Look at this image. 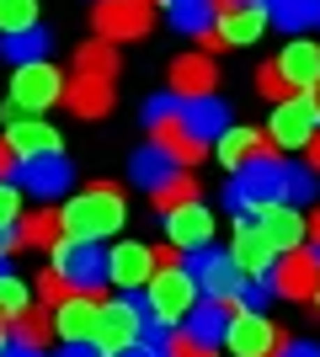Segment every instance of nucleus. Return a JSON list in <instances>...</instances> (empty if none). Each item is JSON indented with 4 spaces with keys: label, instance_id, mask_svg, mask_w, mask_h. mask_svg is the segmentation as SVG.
Instances as JSON below:
<instances>
[{
    "label": "nucleus",
    "instance_id": "obj_55",
    "mask_svg": "<svg viewBox=\"0 0 320 357\" xmlns=\"http://www.w3.org/2000/svg\"><path fill=\"white\" fill-rule=\"evenodd\" d=\"M310 96H315V107H320V86H315V91H310Z\"/></svg>",
    "mask_w": 320,
    "mask_h": 357
},
{
    "label": "nucleus",
    "instance_id": "obj_6",
    "mask_svg": "<svg viewBox=\"0 0 320 357\" xmlns=\"http://www.w3.org/2000/svg\"><path fill=\"white\" fill-rule=\"evenodd\" d=\"M48 261H54V272L64 278L70 294H102V283H107V251L96 245V240H70V235H64L59 245L48 251Z\"/></svg>",
    "mask_w": 320,
    "mask_h": 357
},
{
    "label": "nucleus",
    "instance_id": "obj_14",
    "mask_svg": "<svg viewBox=\"0 0 320 357\" xmlns=\"http://www.w3.org/2000/svg\"><path fill=\"white\" fill-rule=\"evenodd\" d=\"M166 86H171V96H176V102H198V96H213L219 70H213L208 54H182V59H171Z\"/></svg>",
    "mask_w": 320,
    "mask_h": 357
},
{
    "label": "nucleus",
    "instance_id": "obj_17",
    "mask_svg": "<svg viewBox=\"0 0 320 357\" xmlns=\"http://www.w3.org/2000/svg\"><path fill=\"white\" fill-rule=\"evenodd\" d=\"M229 256H235V267H241L245 278H273V261H277V251L267 245L257 219H235V245H229Z\"/></svg>",
    "mask_w": 320,
    "mask_h": 357
},
{
    "label": "nucleus",
    "instance_id": "obj_50",
    "mask_svg": "<svg viewBox=\"0 0 320 357\" xmlns=\"http://www.w3.org/2000/svg\"><path fill=\"white\" fill-rule=\"evenodd\" d=\"M305 155H310L305 165H315V171H320V128H315V139H310V144H305Z\"/></svg>",
    "mask_w": 320,
    "mask_h": 357
},
{
    "label": "nucleus",
    "instance_id": "obj_43",
    "mask_svg": "<svg viewBox=\"0 0 320 357\" xmlns=\"http://www.w3.org/2000/svg\"><path fill=\"white\" fill-rule=\"evenodd\" d=\"M32 294L43 298V304H59V298H70V288H64V278H59V272L48 267L43 278H38V283H32Z\"/></svg>",
    "mask_w": 320,
    "mask_h": 357
},
{
    "label": "nucleus",
    "instance_id": "obj_16",
    "mask_svg": "<svg viewBox=\"0 0 320 357\" xmlns=\"http://www.w3.org/2000/svg\"><path fill=\"white\" fill-rule=\"evenodd\" d=\"M64 107H70V112H75V118H107V112H112V80H107V75H70V80H64V96H59Z\"/></svg>",
    "mask_w": 320,
    "mask_h": 357
},
{
    "label": "nucleus",
    "instance_id": "obj_34",
    "mask_svg": "<svg viewBox=\"0 0 320 357\" xmlns=\"http://www.w3.org/2000/svg\"><path fill=\"white\" fill-rule=\"evenodd\" d=\"M54 336V314H43V304H32L27 314L11 320V342H27V347H43Z\"/></svg>",
    "mask_w": 320,
    "mask_h": 357
},
{
    "label": "nucleus",
    "instance_id": "obj_53",
    "mask_svg": "<svg viewBox=\"0 0 320 357\" xmlns=\"http://www.w3.org/2000/svg\"><path fill=\"white\" fill-rule=\"evenodd\" d=\"M11 342V320H6V314H0V347Z\"/></svg>",
    "mask_w": 320,
    "mask_h": 357
},
{
    "label": "nucleus",
    "instance_id": "obj_30",
    "mask_svg": "<svg viewBox=\"0 0 320 357\" xmlns=\"http://www.w3.org/2000/svg\"><path fill=\"white\" fill-rule=\"evenodd\" d=\"M219 22V6L213 0H171V27L187 32V38H203Z\"/></svg>",
    "mask_w": 320,
    "mask_h": 357
},
{
    "label": "nucleus",
    "instance_id": "obj_10",
    "mask_svg": "<svg viewBox=\"0 0 320 357\" xmlns=\"http://www.w3.org/2000/svg\"><path fill=\"white\" fill-rule=\"evenodd\" d=\"M96 38L107 43H128V38H144L155 22V0H96L91 6Z\"/></svg>",
    "mask_w": 320,
    "mask_h": 357
},
{
    "label": "nucleus",
    "instance_id": "obj_46",
    "mask_svg": "<svg viewBox=\"0 0 320 357\" xmlns=\"http://www.w3.org/2000/svg\"><path fill=\"white\" fill-rule=\"evenodd\" d=\"M155 267H182V251H176V245H155Z\"/></svg>",
    "mask_w": 320,
    "mask_h": 357
},
{
    "label": "nucleus",
    "instance_id": "obj_45",
    "mask_svg": "<svg viewBox=\"0 0 320 357\" xmlns=\"http://www.w3.org/2000/svg\"><path fill=\"white\" fill-rule=\"evenodd\" d=\"M59 357H107V352H102L96 342H64V352H59Z\"/></svg>",
    "mask_w": 320,
    "mask_h": 357
},
{
    "label": "nucleus",
    "instance_id": "obj_38",
    "mask_svg": "<svg viewBox=\"0 0 320 357\" xmlns=\"http://www.w3.org/2000/svg\"><path fill=\"white\" fill-rule=\"evenodd\" d=\"M38 27V0H0V32Z\"/></svg>",
    "mask_w": 320,
    "mask_h": 357
},
{
    "label": "nucleus",
    "instance_id": "obj_21",
    "mask_svg": "<svg viewBox=\"0 0 320 357\" xmlns=\"http://www.w3.org/2000/svg\"><path fill=\"white\" fill-rule=\"evenodd\" d=\"M6 144H11L16 160H32V155H59V128H48L43 118H11V123H6Z\"/></svg>",
    "mask_w": 320,
    "mask_h": 357
},
{
    "label": "nucleus",
    "instance_id": "obj_42",
    "mask_svg": "<svg viewBox=\"0 0 320 357\" xmlns=\"http://www.w3.org/2000/svg\"><path fill=\"white\" fill-rule=\"evenodd\" d=\"M16 219H22V187L0 181V229H16Z\"/></svg>",
    "mask_w": 320,
    "mask_h": 357
},
{
    "label": "nucleus",
    "instance_id": "obj_51",
    "mask_svg": "<svg viewBox=\"0 0 320 357\" xmlns=\"http://www.w3.org/2000/svg\"><path fill=\"white\" fill-rule=\"evenodd\" d=\"M305 240H310V245H315V251H320V208L310 213V235H305Z\"/></svg>",
    "mask_w": 320,
    "mask_h": 357
},
{
    "label": "nucleus",
    "instance_id": "obj_13",
    "mask_svg": "<svg viewBox=\"0 0 320 357\" xmlns=\"http://www.w3.org/2000/svg\"><path fill=\"white\" fill-rule=\"evenodd\" d=\"M224 342L235 357H273L283 347V331L267 320V314H251V310H235L224 326Z\"/></svg>",
    "mask_w": 320,
    "mask_h": 357
},
{
    "label": "nucleus",
    "instance_id": "obj_7",
    "mask_svg": "<svg viewBox=\"0 0 320 357\" xmlns=\"http://www.w3.org/2000/svg\"><path fill=\"white\" fill-rule=\"evenodd\" d=\"M59 96H64V75L48 59L16 64V75H11V118H43Z\"/></svg>",
    "mask_w": 320,
    "mask_h": 357
},
{
    "label": "nucleus",
    "instance_id": "obj_2",
    "mask_svg": "<svg viewBox=\"0 0 320 357\" xmlns=\"http://www.w3.org/2000/svg\"><path fill=\"white\" fill-rule=\"evenodd\" d=\"M273 203H283V160L277 155H257V160L235 165V176L224 187V208L235 219H257Z\"/></svg>",
    "mask_w": 320,
    "mask_h": 357
},
{
    "label": "nucleus",
    "instance_id": "obj_5",
    "mask_svg": "<svg viewBox=\"0 0 320 357\" xmlns=\"http://www.w3.org/2000/svg\"><path fill=\"white\" fill-rule=\"evenodd\" d=\"M150 326V310H144V294H123V298H102L96 304V326H91V342L102 347L107 357L123 352L128 342H139Z\"/></svg>",
    "mask_w": 320,
    "mask_h": 357
},
{
    "label": "nucleus",
    "instance_id": "obj_35",
    "mask_svg": "<svg viewBox=\"0 0 320 357\" xmlns=\"http://www.w3.org/2000/svg\"><path fill=\"white\" fill-rule=\"evenodd\" d=\"M32 310V283H22L16 272H0V314L16 320V314Z\"/></svg>",
    "mask_w": 320,
    "mask_h": 357
},
{
    "label": "nucleus",
    "instance_id": "obj_9",
    "mask_svg": "<svg viewBox=\"0 0 320 357\" xmlns=\"http://www.w3.org/2000/svg\"><path fill=\"white\" fill-rule=\"evenodd\" d=\"M315 128H320V107H315V96H310V91L273 102V118H267V139H273L277 149H305L310 139H315Z\"/></svg>",
    "mask_w": 320,
    "mask_h": 357
},
{
    "label": "nucleus",
    "instance_id": "obj_37",
    "mask_svg": "<svg viewBox=\"0 0 320 357\" xmlns=\"http://www.w3.org/2000/svg\"><path fill=\"white\" fill-rule=\"evenodd\" d=\"M273 278H245L241 294H235V310H251V314H267V304H273Z\"/></svg>",
    "mask_w": 320,
    "mask_h": 357
},
{
    "label": "nucleus",
    "instance_id": "obj_44",
    "mask_svg": "<svg viewBox=\"0 0 320 357\" xmlns=\"http://www.w3.org/2000/svg\"><path fill=\"white\" fill-rule=\"evenodd\" d=\"M273 357H320V347L315 342H289V336H283V347H277Z\"/></svg>",
    "mask_w": 320,
    "mask_h": 357
},
{
    "label": "nucleus",
    "instance_id": "obj_22",
    "mask_svg": "<svg viewBox=\"0 0 320 357\" xmlns=\"http://www.w3.org/2000/svg\"><path fill=\"white\" fill-rule=\"evenodd\" d=\"M261 32H267V11L261 6H235V11H219V22H213V38L224 48L261 43Z\"/></svg>",
    "mask_w": 320,
    "mask_h": 357
},
{
    "label": "nucleus",
    "instance_id": "obj_57",
    "mask_svg": "<svg viewBox=\"0 0 320 357\" xmlns=\"http://www.w3.org/2000/svg\"><path fill=\"white\" fill-rule=\"evenodd\" d=\"M0 272H6V261H0Z\"/></svg>",
    "mask_w": 320,
    "mask_h": 357
},
{
    "label": "nucleus",
    "instance_id": "obj_31",
    "mask_svg": "<svg viewBox=\"0 0 320 357\" xmlns=\"http://www.w3.org/2000/svg\"><path fill=\"white\" fill-rule=\"evenodd\" d=\"M48 48H54V38H48L43 27H27V32H6L0 54L11 64H38V59H48Z\"/></svg>",
    "mask_w": 320,
    "mask_h": 357
},
{
    "label": "nucleus",
    "instance_id": "obj_12",
    "mask_svg": "<svg viewBox=\"0 0 320 357\" xmlns=\"http://www.w3.org/2000/svg\"><path fill=\"white\" fill-rule=\"evenodd\" d=\"M315 283H320V251L315 245H294V251H283L273 261V294L277 298H310L315 294Z\"/></svg>",
    "mask_w": 320,
    "mask_h": 357
},
{
    "label": "nucleus",
    "instance_id": "obj_33",
    "mask_svg": "<svg viewBox=\"0 0 320 357\" xmlns=\"http://www.w3.org/2000/svg\"><path fill=\"white\" fill-rule=\"evenodd\" d=\"M75 70H80V75H107V80H112V75H118V48L107 43V38L80 43V48H75Z\"/></svg>",
    "mask_w": 320,
    "mask_h": 357
},
{
    "label": "nucleus",
    "instance_id": "obj_23",
    "mask_svg": "<svg viewBox=\"0 0 320 357\" xmlns=\"http://www.w3.org/2000/svg\"><path fill=\"white\" fill-rule=\"evenodd\" d=\"M257 229L267 235V245H273L277 256L294 251V245H305V235H310V224L299 219V208H289V203H273L267 213H257Z\"/></svg>",
    "mask_w": 320,
    "mask_h": 357
},
{
    "label": "nucleus",
    "instance_id": "obj_26",
    "mask_svg": "<svg viewBox=\"0 0 320 357\" xmlns=\"http://www.w3.org/2000/svg\"><path fill=\"white\" fill-rule=\"evenodd\" d=\"M16 240H22V251H43L48 256L64 240V219L48 208V203H38V213H22V219H16Z\"/></svg>",
    "mask_w": 320,
    "mask_h": 357
},
{
    "label": "nucleus",
    "instance_id": "obj_48",
    "mask_svg": "<svg viewBox=\"0 0 320 357\" xmlns=\"http://www.w3.org/2000/svg\"><path fill=\"white\" fill-rule=\"evenodd\" d=\"M6 176H16V155H11V144L0 139V181H6Z\"/></svg>",
    "mask_w": 320,
    "mask_h": 357
},
{
    "label": "nucleus",
    "instance_id": "obj_59",
    "mask_svg": "<svg viewBox=\"0 0 320 357\" xmlns=\"http://www.w3.org/2000/svg\"><path fill=\"white\" fill-rule=\"evenodd\" d=\"M166 6H171V0H166Z\"/></svg>",
    "mask_w": 320,
    "mask_h": 357
},
{
    "label": "nucleus",
    "instance_id": "obj_20",
    "mask_svg": "<svg viewBox=\"0 0 320 357\" xmlns=\"http://www.w3.org/2000/svg\"><path fill=\"white\" fill-rule=\"evenodd\" d=\"M96 304H102V294H70V298H59V310H54V336H59V342H91Z\"/></svg>",
    "mask_w": 320,
    "mask_h": 357
},
{
    "label": "nucleus",
    "instance_id": "obj_54",
    "mask_svg": "<svg viewBox=\"0 0 320 357\" xmlns=\"http://www.w3.org/2000/svg\"><path fill=\"white\" fill-rule=\"evenodd\" d=\"M310 304H315V310H320V283H315V294H310Z\"/></svg>",
    "mask_w": 320,
    "mask_h": 357
},
{
    "label": "nucleus",
    "instance_id": "obj_41",
    "mask_svg": "<svg viewBox=\"0 0 320 357\" xmlns=\"http://www.w3.org/2000/svg\"><path fill=\"white\" fill-rule=\"evenodd\" d=\"M166 347L171 357H213V347H203L192 331H166Z\"/></svg>",
    "mask_w": 320,
    "mask_h": 357
},
{
    "label": "nucleus",
    "instance_id": "obj_32",
    "mask_svg": "<svg viewBox=\"0 0 320 357\" xmlns=\"http://www.w3.org/2000/svg\"><path fill=\"white\" fill-rule=\"evenodd\" d=\"M315 192H320L315 165H283V203H289V208H310Z\"/></svg>",
    "mask_w": 320,
    "mask_h": 357
},
{
    "label": "nucleus",
    "instance_id": "obj_4",
    "mask_svg": "<svg viewBox=\"0 0 320 357\" xmlns=\"http://www.w3.org/2000/svg\"><path fill=\"white\" fill-rule=\"evenodd\" d=\"M144 128H150V144H160V149H171L182 165H198L203 155H208V144H203L192 128H187V118H182V102L176 96H155L150 107H144Z\"/></svg>",
    "mask_w": 320,
    "mask_h": 357
},
{
    "label": "nucleus",
    "instance_id": "obj_49",
    "mask_svg": "<svg viewBox=\"0 0 320 357\" xmlns=\"http://www.w3.org/2000/svg\"><path fill=\"white\" fill-rule=\"evenodd\" d=\"M11 251H22V240H16V229H0V261H6Z\"/></svg>",
    "mask_w": 320,
    "mask_h": 357
},
{
    "label": "nucleus",
    "instance_id": "obj_52",
    "mask_svg": "<svg viewBox=\"0 0 320 357\" xmlns=\"http://www.w3.org/2000/svg\"><path fill=\"white\" fill-rule=\"evenodd\" d=\"M219 11H235V6H261V0H213Z\"/></svg>",
    "mask_w": 320,
    "mask_h": 357
},
{
    "label": "nucleus",
    "instance_id": "obj_3",
    "mask_svg": "<svg viewBox=\"0 0 320 357\" xmlns=\"http://www.w3.org/2000/svg\"><path fill=\"white\" fill-rule=\"evenodd\" d=\"M198 278L187 267H155V278L144 283V310H150V320L155 326H182L187 320V310L198 304Z\"/></svg>",
    "mask_w": 320,
    "mask_h": 357
},
{
    "label": "nucleus",
    "instance_id": "obj_18",
    "mask_svg": "<svg viewBox=\"0 0 320 357\" xmlns=\"http://www.w3.org/2000/svg\"><path fill=\"white\" fill-rule=\"evenodd\" d=\"M277 75L289 80V91H315L320 86V43H310L305 32L294 38V43H283V54H277Z\"/></svg>",
    "mask_w": 320,
    "mask_h": 357
},
{
    "label": "nucleus",
    "instance_id": "obj_40",
    "mask_svg": "<svg viewBox=\"0 0 320 357\" xmlns=\"http://www.w3.org/2000/svg\"><path fill=\"white\" fill-rule=\"evenodd\" d=\"M257 91L267 96V102H283V96H299V91H289V80L277 75V64H261V70H257Z\"/></svg>",
    "mask_w": 320,
    "mask_h": 357
},
{
    "label": "nucleus",
    "instance_id": "obj_29",
    "mask_svg": "<svg viewBox=\"0 0 320 357\" xmlns=\"http://www.w3.org/2000/svg\"><path fill=\"white\" fill-rule=\"evenodd\" d=\"M261 11H267L273 27L289 32V38H299V32L315 27V0H261Z\"/></svg>",
    "mask_w": 320,
    "mask_h": 357
},
{
    "label": "nucleus",
    "instance_id": "obj_15",
    "mask_svg": "<svg viewBox=\"0 0 320 357\" xmlns=\"http://www.w3.org/2000/svg\"><path fill=\"white\" fill-rule=\"evenodd\" d=\"M150 278H155V251H150V245L123 240L118 251H107V283H118L123 294H139Z\"/></svg>",
    "mask_w": 320,
    "mask_h": 357
},
{
    "label": "nucleus",
    "instance_id": "obj_24",
    "mask_svg": "<svg viewBox=\"0 0 320 357\" xmlns=\"http://www.w3.org/2000/svg\"><path fill=\"white\" fill-rule=\"evenodd\" d=\"M182 171H187V165L176 160L171 149H160V144H144V149L134 155V165H128V176H134L144 192H160V187H166V181H176Z\"/></svg>",
    "mask_w": 320,
    "mask_h": 357
},
{
    "label": "nucleus",
    "instance_id": "obj_39",
    "mask_svg": "<svg viewBox=\"0 0 320 357\" xmlns=\"http://www.w3.org/2000/svg\"><path fill=\"white\" fill-rule=\"evenodd\" d=\"M112 357H171V347H166V326H144V336L139 342H128L123 352H112Z\"/></svg>",
    "mask_w": 320,
    "mask_h": 357
},
{
    "label": "nucleus",
    "instance_id": "obj_19",
    "mask_svg": "<svg viewBox=\"0 0 320 357\" xmlns=\"http://www.w3.org/2000/svg\"><path fill=\"white\" fill-rule=\"evenodd\" d=\"M166 240L176 245V251H198V245H208V240H213V208H203V203L171 208L166 213Z\"/></svg>",
    "mask_w": 320,
    "mask_h": 357
},
{
    "label": "nucleus",
    "instance_id": "obj_36",
    "mask_svg": "<svg viewBox=\"0 0 320 357\" xmlns=\"http://www.w3.org/2000/svg\"><path fill=\"white\" fill-rule=\"evenodd\" d=\"M150 197H155V208H160V213H171V208H182V203H198V181L182 171L176 181H166V187H160V192H150Z\"/></svg>",
    "mask_w": 320,
    "mask_h": 357
},
{
    "label": "nucleus",
    "instance_id": "obj_25",
    "mask_svg": "<svg viewBox=\"0 0 320 357\" xmlns=\"http://www.w3.org/2000/svg\"><path fill=\"white\" fill-rule=\"evenodd\" d=\"M213 155H219L224 171H235V165L257 160V155H273V139L261 134V128H224V134L213 139Z\"/></svg>",
    "mask_w": 320,
    "mask_h": 357
},
{
    "label": "nucleus",
    "instance_id": "obj_27",
    "mask_svg": "<svg viewBox=\"0 0 320 357\" xmlns=\"http://www.w3.org/2000/svg\"><path fill=\"white\" fill-rule=\"evenodd\" d=\"M224 326H229V304H219V298H198V304L187 310V320H182V331H192L203 347L224 342Z\"/></svg>",
    "mask_w": 320,
    "mask_h": 357
},
{
    "label": "nucleus",
    "instance_id": "obj_11",
    "mask_svg": "<svg viewBox=\"0 0 320 357\" xmlns=\"http://www.w3.org/2000/svg\"><path fill=\"white\" fill-rule=\"evenodd\" d=\"M16 187L27 197H38V203H54V197H64L75 187V171L64 160V149L59 155H32V160H16Z\"/></svg>",
    "mask_w": 320,
    "mask_h": 357
},
{
    "label": "nucleus",
    "instance_id": "obj_56",
    "mask_svg": "<svg viewBox=\"0 0 320 357\" xmlns=\"http://www.w3.org/2000/svg\"><path fill=\"white\" fill-rule=\"evenodd\" d=\"M315 27H320V0H315Z\"/></svg>",
    "mask_w": 320,
    "mask_h": 357
},
{
    "label": "nucleus",
    "instance_id": "obj_58",
    "mask_svg": "<svg viewBox=\"0 0 320 357\" xmlns=\"http://www.w3.org/2000/svg\"><path fill=\"white\" fill-rule=\"evenodd\" d=\"M0 357H6V347H0Z\"/></svg>",
    "mask_w": 320,
    "mask_h": 357
},
{
    "label": "nucleus",
    "instance_id": "obj_28",
    "mask_svg": "<svg viewBox=\"0 0 320 357\" xmlns=\"http://www.w3.org/2000/svg\"><path fill=\"white\" fill-rule=\"evenodd\" d=\"M182 118L203 144H213V139L229 128V107L219 102V96H198V102H182Z\"/></svg>",
    "mask_w": 320,
    "mask_h": 357
},
{
    "label": "nucleus",
    "instance_id": "obj_8",
    "mask_svg": "<svg viewBox=\"0 0 320 357\" xmlns=\"http://www.w3.org/2000/svg\"><path fill=\"white\" fill-rule=\"evenodd\" d=\"M192 278H198V294L203 298H219V304H235V294H241V283H245V272L235 267V256L229 251H219V245H198V251H187V261H182Z\"/></svg>",
    "mask_w": 320,
    "mask_h": 357
},
{
    "label": "nucleus",
    "instance_id": "obj_47",
    "mask_svg": "<svg viewBox=\"0 0 320 357\" xmlns=\"http://www.w3.org/2000/svg\"><path fill=\"white\" fill-rule=\"evenodd\" d=\"M6 357H48L43 347H27V342H6Z\"/></svg>",
    "mask_w": 320,
    "mask_h": 357
},
{
    "label": "nucleus",
    "instance_id": "obj_1",
    "mask_svg": "<svg viewBox=\"0 0 320 357\" xmlns=\"http://www.w3.org/2000/svg\"><path fill=\"white\" fill-rule=\"evenodd\" d=\"M64 219V235L70 240H96L102 245L107 235H118L123 219H128V203L112 181H86V192H75L70 203L59 208Z\"/></svg>",
    "mask_w": 320,
    "mask_h": 357
}]
</instances>
